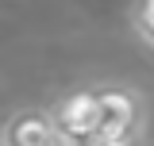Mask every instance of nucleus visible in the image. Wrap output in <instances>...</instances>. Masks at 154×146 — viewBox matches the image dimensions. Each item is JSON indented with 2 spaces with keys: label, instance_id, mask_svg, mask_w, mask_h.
Wrapping results in <instances>:
<instances>
[{
  "label": "nucleus",
  "instance_id": "nucleus-1",
  "mask_svg": "<svg viewBox=\"0 0 154 146\" xmlns=\"http://www.w3.org/2000/svg\"><path fill=\"white\" fill-rule=\"evenodd\" d=\"M143 127H146V100L139 89L96 85V138H100V146L143 135Z\"/></svg>",
  "mask_w": 154,
  "mask_h": 146
},
{
  "label": "nucleus",
  "instance_id": "nucleus-2",
  "mask_svg": "<svg viewBox=\"0 0 154 146\" xmlns=\"http://www.w3.org/2000/svg\"><path fill=\"white\" fill-rule=\"evenodd\" d=\"M54 146H100L96 138V85L66 92L50 108Z\"/></svg>",
  "mask_w": 154,
  "mask_h": 146
},
{
  "label": "nucleus",
  "instance_id": "nucleus-3",
  "mask_svg": "<svg viewBox=\"0 0 154 146\" xmlns=\"http://www.w3.org/2000/svg\"><path fill=\"white\" fill-rule=\"evenodd\" d=\"M0 146H54V123L46 108H19L0 127Z\"/></svg>",
  "mask_w": 154,
  "mask_h": 146
},
{
  "label": "nucleus",
  "instance_id": "nucleus-4",
  "mask_svg": "<svg viewBox=\"0 0 154 146\" xmlns=\"http://www.w3.org/2000/svg\"><path fill=\"white\" fill-rule=\"evenodd\" d=\"M131 27H135V35L154 50V0H139V4H131Z\"/></svg>",
  "mask_w": 154,
  "mask_h": 146
},
{
  "label": "nucleus",
  "instance_id": "nucleus-5",
  "mask_svg": "<svg viewBox=\"0 0 154 146\" xmlns=\"http://www.w3.org/2000/svg\"><path fill=\"white\" fill-rule=\"evenodd\" d=\"M104 146H146L143 135H131V138H116V142H104Z\"/></svg>",
  "mask_w": 154,
  "mask_h": 146
}]
</instances>
